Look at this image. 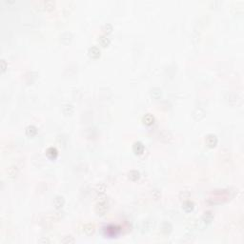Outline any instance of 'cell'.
<instances>
[{
	"mask_svg": "<svg viewBox=\"0 0 244 244\" xmlns=\"http://www.w3.org/2000/svg\"><path fill=\"white\" fill-rule=\"evenodd\" d=\"M108 208H109V203L106 200H101L96 205L95 211H96V215H103L106 214V212L108 211Z\"/></svg>",
	"mask_w": 244,
	"mask_h": 244,
	"instance_id": "obj_1",
	"label": "cell"
},
{
	"mask_svg": "<svg viewBox=\"0 0 244 244\" xmlns=\"http://www.w3.org/2000/svg\"><path fill=\"white\" fill-rule=\"evenodd\" d=\"M119 232H120L119 227L115 225H109L105 228V235L108 236L109 237H115L119 234Z\"/></svg>",
	"mask_w": 244,
	"mask_h": 244,
	"instance_id": "obj_2",
	"label": "cell"
},
{
	"mask_svg": "<svg viewBox=\"0 0 244 244\" xmlns=\"http://www.w3.org/2000/svg\"><path fill=\"white\" fill-rule=\"evenodd\" d=\"M218 137L214 134H209L205 136V143L209 148H214L218 144Z\"/></svg>",
	"mask_w": 244,
	"mask_h": 244,
	"instance_id": "obj_3",
	"label": "cell"
},
{
	"mask_svg": "<svg viewBox=\"0 0 244 244\" xmlns=\"http://www.w3.org/2000/svg\"><path fill=\"white\" fill-rule=\"evenodd\" d=\"M88 54L89 56L93 59H97L99 56H100V50H99L97 47L93 46L91 48H89L88 50Z\"/></svg>",
	"mask_w": 244,
	"mask_h": 244,
	"instance_id": "obj_4",
	"label": "cell"
},
{
	"mask_svg": "<svg viewBox=\"0 0 244 244\" xmlns=\"http://www.w3.org/2000/svg\"><path fill=\"white\" fill-rule=\"evenodd\" d=\"M65 204V199L62 196H56L53 199V206L57 210L61 209Z\"/></svg>",
	"mask_w": 244,
	"mask_h": 244,
	"instance_id": "obj_5",
	"label": "cell"
},
{
	"mask_svg": "<svg viewBox=\"0 0 244 244\" xmlns=\"http://www.w3.org/2000/svg\"><path fill=\"white\" fill-rule=\"evenodd\" d=\"M7 174H8V177L9 178H15L16 176L18 175L19 174V170L18 168L16 167V166H12V167H10L7 171Z\"/></svg>",
	"mask_w": 244,
	"mask_h": 244,
	"instance_id": "obj_6",
	"label": "cell"
},
{
	"mask_svg": "<svg viewBox=\"0 0 244 244\" xmlns=\"http://www.w3.org/2000/svg\"><path fill=\"white\" fill-rule=\"evenodd\" d=\"M46 156L50 159H55L58 156V151L54 147H50V148L47 149V151H46Z\"/></svg>",
	"mask_w": 244,
	"mask_h": 244,
	"instance_id": "obj_7",
	"label": "cell"
},
{
	"mask_svg": "<svg viewBox=\"0 0 244 244\" xmlns=\"http://www.w3.org/2000/svg\"><path fill=\"white\" fill-rule=\"evenodd\" d=\"M133 151L136 154H141L144 152V145L141 142L136 141L134 143V145H133Z\"/></svg>",
	"mask_w": 244,
	"mask_h": 244,
	"instance_id": "obj_8",
	"label": "cell"
},
{
	"mask_svg": "<svg viewBox=\"0 0 244 244\" xmlns=\"http://www.w3.org/2000/svg\"><path fill=\"white\" fill-rule=\"evenodd\" d=\"M74 111H75V109H74V106L72 104H70V103H67V104H65L64 106H63V108H62V112H63V114H65V115H72L74 114Z\"/></svg>",
	"mask_w": 244,
	"mask_h": 244,
	"instance_id": "obj_9",
	"label": "cell"
},
{
	"mask_svg": "<svg viewBox=\"0 0 244 244\" xmlns=\"http://www.w3.org/2000/svg\"><path fill=\"white\" fill-rule=\"evenodd\" d=\"M182 208H183V210H184L186 213H191V212H193L194 208H195V204H194L190 200H186V201L183 202Z\"/></svg>",
	"mask_w": 244,
	"mask_h": 244,
	"instance_id": "obj_10",
	"label": "cell"
},
{
	"mask_svg": "<svg viewBox=\"0 0 244 244\" xmlns=\"http://www.w3.org/2000/svg\"><path fill=\"white\" fill-rule=\"evenodd\" d=\"M110 38L106 35H100L98 38V43L100 44V46L102 47H108L110 45Z\"/></svg>",
	"mask_w": 244,
	"mask_h": 244,
	"instance_id": "obj_11",
	"label": "cell"
},
{
	"mask_svg": "<svg viewBox=\"0 0 244 244\" xmlns=\"http://www.w3.org/2000/svg\"><path fill=\"white\" fill-rule=\"evenodd\" d=\"M154 115L151 114H147L143 116V123L147 125V126H151L154 124Z\"/></svg>",
	"mask_w": 244,
	"mask_h": 244,
	"instance_id": "obj_12",
	"label": "cell"
},
{
	"mask_svg": "<svg viewBox=\"0 0 244 244\" xmlns=\"http://www.w3.org/2000/svg\"><path fill=\"white\" fill-rule=\"evenodd\" d=\"M213 219H214V215L212 214V212H206V213L203 215V217H202L203 222L206 224V225L212 223Z\"/></svg>",
	"mask_w": 244,
	"mask_h": 244,
	"instance_id": "obj_13",
	"label": "cell"
},
{
	"mask_svg": "<svg viewBox=\"0 0 244 244\" xmlns=\"http://www.w3.org/2000/svg\"><path fill=\"white\" fill-rule=\"evenodd\" d=\"M204 116H205V112L202 109H197L195 112L193 113V117L198 121L204 118Z\"/></svg>",
	"mask_w": 244,
	"mask_h": 244,
	"instance_id": "obj_14",
	"label": "cell"
},
{
	"mask_svg": "<svg viewBox=\"0 0 244 244\" xmlns=\"http://www.w3.org/2000/svg\"><path fill=\"white\" fill-rule=\"evenodd\" d=\"M25 132H26V135H27L28 136L32 137V136H35L37 134V129H36V127H35V126H34V125H30V126H28L27 128H26Z\"/></svg>",
	"mask_w": 244,
	"mask_h": 244,
	"instance_id": "obj_15",
	"label": "cell"
},
{
	"mask_svg": "<svg viewBox=\"0 0 244 244\" xmlns=\"http://www.w3.org/2000/svg\"><path fill=\"white\" fill-rule=\"evenodd\" d=\"M151 93V96H152L153 98L158 99L160 96H161V95H162V91H161V89L154 87V88H153L152 90H151V93Z\"/></svg>",
	"mask_w": 244,
	"mask_h": 244,
	"instance_id": "obj_16",
	"label": "cell"
},
{
	"mask_svg": "<svg viewBox=\"0 0 244 244\" xmlns=\"http://www.w3.org/2000/svg\"><path fill=\"white\" fill-rule=\"evenodd\" d=\"M95 225L92 224V223H88L86 225H84V232H85V234L88 235V236H91L93 235V233H95Z\"/></svg>",
	"mask_w": 244,
	"mask_h": 244,
	"instance_id": "obj_17",
	"label": "cell"
},
{
	"mask_svg": "<svg viewBox=\"0 0 244 244\" xmlns=\"http://www.w3.org/2000/svg\"><path fill=\"white\" fill-rule=\"evenodd\" d=\"M139 177H140V174H139V172L136 170H133L129 173V178L132 181H137L138 179H139Z\"/></svg>",
	"mask_w": 244,
	"mask_h": 244,
	"instance_id": "obj_18",
	"label": "cell"
},
{
	"mask_svg": "<svg viewBox=\"0 0 244 244\" xmlns=\"http://www.w3.org/2000/svg\"><path fill=\"white\" fill-rule=\"evenodd\" d=\"M41 5L45 10H53L54 7V2L51 1V0H48V1H43L41 2Z\"/></svg>",
	"mask_w": 244,
	"mask_h": 244,
	"instance_id": "obj_19",
	"label": "cell"
},
{
	"mask_svg": "<svg viewBox=\"0 0 244 244\" xmlns=\"http://www.w3.org/2000/svg\"><path fill=\"white\" fill-rule=\"evenodd\" d=\"M71 40H72V35L70 34V32H65V34L61 35V41H62L64 44L70 43Z\"/></svg>",
	"mask_w": 244,
	"mask_h": 244,
	"instance_id": "obj_20",
	"label": "cell"
},
{
	"mask_svg": "<svg viewBox=\"0 0 244 244\" xmlns=\"http://www.w3.org/2000/svg\"><path fill=\"white\" fill-rule=\"evenodd\" d=\"M102 31H103L104 34L107 35L111 34V32H113V26L111 25V24H109V23L105 24V25L102 27Z\"/></svg>",
	"mask_w": 244,
	"mask_h": 244,
	"instance_id": "obj_21",
	"label": "cell"
},
{
	"mask_svg": "<svg viewBox=\"0 0 244 244\" xmlns=\"http://www.w3.org/2000/svg\"><path fill=\"white\" fill-rule=\"evenodd\" d=\"M172 231V226L170 223H164L163 226H162V232L164 234H170V232Z\"/></svg>",
	"mask_w": 244,
	"mask_h": 244,
	"instance_id": "obj_22",
	"label": "cell"
},
{
	"mask_svg": "<svg viewBox=\"0 0 244 244\" xmlns=\"http://www.w3.org/2000/svg\"><path fill=\"white\" fill-rule=\"evenodd\" d=\"M62 243H74L75 242V238L72 236H64L62 239H61Z\"/></svg>",
	"mask_w": 244,
	"mask_h": 244,
	"instance_id": "obj_23",
	"label": "cell"
},
{
	"mask_svg": "<svg viewBox=\"0 0 244 244\" xmlns=\"http://www.w3.org/2000/svg\"><path fill=\"white\" fill-rule=\"evenodd\" d=\"M105 191H106V187L102 184L98 185L96 187V194L98 196H101V195H103V194H105Z\"/></svg>",
	"mask_w": 244,
	"mask_h": 244,
	"instance_id": "obj_24",
	"label": "cell"
},
{
	"mask_svg": "<svg viewBox=\"0 0 244 244\" xmlns=\"http://www.w3.org/2000/svg\"><path fill=\"white\" fill-rule=\"evenodd\" d=\"M237 98H238V96H237V95H236V93H230V95H229V98L227 99V100H228V102H229V103H231V101H232V100H234V101H235L234 103L236 104V102L238 100Z\"/></svg>",
	"mask_w": 244,
	"mask_h": 244,
	"instance_id": "obj_25",
	"label": "cell"
},
{
	"mask_svg": "<svg viewBox=\"0 0 244 244\" xmlns=\"http://www.w3.org/2000/svg\"><path fill=\"white\" fill-rule=\"evenodd\" d=\"M7 67H8V65L6 63V61H5L4 59H2L1 60V71H2V73H4V72L6 71Z\"/></svg>",
	"mask_w": 244,
	"mask_h": 244,
	"instance_id": "obj_26",
	"label": "cell"
},
{
	"mask_svg": "<svg viewBox=\"0 0 244 244\" xmlns=\"http://www.w3.org/2000/svg\"><path fill=\"white\" fill-rule=\"evenodd\" d=\"M40 242H49L48 239H44V240H40Z\"/></svg>",
	"mask_w": 244,
	"mask_h": 244,
	"instance_id": "obj_27",
	"label": "cell"
}]
</instances>
